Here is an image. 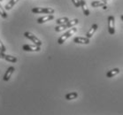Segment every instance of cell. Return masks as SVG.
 Instances as JSON below:
<instances>
[{"label":"cell","mask_w":123,"mask_h":115,"mask_svg":"<svg viewBox=\"0 0 123 115\" xmlns=\"http://www.w3.org/2000/svg\"><path fill=\"white\" fill-rule=\"evenodd\" d=\"M98 28V24H93V25L91 26V28H90V30L87 32L86 37H88V38H91V37L94 36V33H95L96 31H97Z\"/></svg>","instance_id":"cell-9"},{"label":"cell","mask_w":123,"mask_h":115,"mask_svg":"<svg viewBox=\"0 0 123 115\" xmlns=\"http://www.w3.org/2000/svg\"><path fill=\"white\" fill-rule=\"evenodd\" d=\"M81 7L82 9V12L85 16H89L90 15V11L87 7V4L85 2V0H81Z\"/></svg>","instance_id":"cell-11"},{"label":"cell","mask_w":123,"mask_h":115,"mask_svg":"<svg viewBox=\"0 0 123 115\" xmlns=\"http://www.w3.org/2000/svg\"><path fill=\"white\" fill-rule=\"evenodd\" d=\"M76 32H77V28H74V27L71 28L67 32H66L64 35H62L58 39V43H59V44H63V43L66 42V40H67L69 37L72 36L74 34H75Z\"/></svg>","instance_id":"cell-1"},{"label":"cell","mask_w":123,"mask_h":115,"mask_svg":"<svg viewBox=\"0 0 123 115\" xmlns=\"http://www.w3.org/2000/svg\"><path fill=\"white\" fill-rule=\"evenodd\" d=\"M101 1H103V2H105V3H107V0H101Z\"/></svg>","instance_id":"cell-25"},{"label":"cell","mask_w":123,"mask_h":115,"mask_svg":"<svg viewBox=\"0 0 123 115\" xmlns=\"http://www.w3.org/2000/svg\"><path fill=\"white\" fill-rule=\"evenodd\" d=\"M106 8H107V6H103V9H105V10Z\"/></svg>","instance_id":"cell-22"},{"label":"cell","mask_w":123,"mask_h":115,"mask_svg":"<svg viewBox=\"0 0 123 115\" xmlns=\"http://www.w3.org/2000/svg\"><path fill=\"white\" fill-rule=\"evenodd\" d=\"M0 59H2V52L0 51Z\"/></svg>","instance_id":"cell-23"},{"label":"cell","mask_w":123,"mask_h":115,"mask_svg":"<svg viewBox=\"0 0 123 115\" xmlns=\"http://www.w3.org/2000/svg\"><path fill=\"white\" fill-rule=\"evenodd\" d=\"M119 73H120V69H119V68H114V69H112L111 71H108V72H107L106 77L107 78H112L113 76L117 75Z\"/></svg>","instance_id":"cell-12"},{"label":"cell","mask_w":123,"mask_h":115,"mask_svg":"<svg viewBox=\"0 0 123 115\" xmlns=\"http://www.w3.org/2000/svg\"><path fill=\"white\" fill-rule=\"evenodd\" d=\"M22 50L25 51H40L41 48L37 45H30V44H24L22 46Z\"/></svg>","instance_id":"cell-5"},{"label":"cell","mask_w":123,"mask_h":115,"mask_svg":"<svg viewBox=\"0 0 123 115\" xmlns=\"http://www.w3.org/2000/svg\"><path fill=\"white\" fill-rule=\"evenodd\" d=\"M104 6H106V3L101 1V0H96V1L91 3V6L92 7H103Z\"/></svg>","instance_id":"cell-15"},{"label":"cell","mask_w":123,"mask_h":115,"mask_svg":"<svg viewBox=\"0 0 123 115\" xmlns=\"http://www.w3.org/2000/svg\"><path fill=\"white\" fill-rule=\"evenodd\" d=\"M1 1H3V0H0V2H1Z\"/></svg>","instance_id":"cell-26"},{"label":"cell","mask_w":123,"mask_h":115,"mask_svg":"<svg viewBox=\"0 0 123 115\" xmlns=\"http://www.w3.org/2000/svg\"><path fill=\"white\" fill-rule=\"evenodd\" d=\"M120 19H121V20L123 21V15H121V16H120Z\"/></svg>","instance_id":"cell-24"},{"label":"cell","mask_w":123,"mask_h":115,"mask_svg":"<svg viewBox=\"0 0 123 115\" xmlns=\"http://www.w3.org/2000/svg\"><path fill=\"white\" fill-rule=\"evenodd\" d=\"M6 46L4 45V43L2 42V41L0 40V51H1V52H6Z\"/></svg>","instance_id":"cell-21"},{"label":"cell","mask_w":123,"mask_h":115,"mask_svg":"<svg viewBox=\"0 0 123 115\" xmlns=\"http://www.w3.org/2000/svg\"><path fill=\"white\" fill-rule=\"evenodd\" d=\"M53 19H54V16L52 14H48V15H45V16H43V17L37 19V23L38 24H43V23L46 22V21L52 20Z\"/></svg>","instance_id":"cell-7"},{"label":"cell","mask_w":123,"mask_h":115,"mask_svg":"<svg viewBox=\"0 0 123 115\" xmlns=\"http://www.w3.org/2000/svg\"><path fill=\"white\" fill-rule=\"evenodd\" d=\"M66 28H67L66 24H64V25H57V27L55 28V31L56 32H61V31L65 30Z\"/></svg>","instance_id":"cell-19"},{"label":"cell","mask_w":123,"mask_h":115,"mask_svg":"<svg viewBox=\"0 0 123 115\" xmlns=\"http://www.w3.org/2000/svg\"><path fill=\"white\" fill-rule=\"evenodd\" d=\"M74 6H75L76 8H79L81 7V0H72Z\"/></svg>","instance_id":"cell-20"},{"label":"cell","mask_w":123,"mask_h":115,"mask_svg":"<svg viewBox=\"0 0 123 115\" xmlns=\"http://www.w3.org/2000/svg\"><path fill=\"white\" fill-rule=\"evenodd\" d=\"M108 32L111 36L115 34V19L112 15H110L108 19Z\"/></svg>","instance_id":"cell-4"},{"label":"cell","mask_w":123,"mask_h":115,"mask_svg":"<svg viewBox=\"0 0 123 115\" xmlns=\"http://www.w3.org/2000/svg\"><path fill=\"white\" fill-rule=\"evenodd\" d=\"M18 1L19 0H10L9 1V3H7L5 6V9H6V11H8V10H11L12 7H13L17 3H18Z\"/></svg>","instance_id":"cell-13"},{"label":"cell","mask_w":123,"mask_h":115,"mask_svg":"<svg viewBox=\"0 0 123 115\" xmlns=\"http://www.w3.org/2000/svg\"><path fill=\"white\" fill-rule=\"evenodd\" d=\"M2 59H6V61L11 62V63H16L17 60H18L16 57L11 56V55H6V54H5V52H2Z\"/></svg>","instance_id":"cell-10"},{"label":"cell","mask_w":123,"mask_h":115,"mask_svg":"<svg viewBox=\"0 0 123 115\" xmlns=\"http://www.w3.org/2000/svg\"><path fill=\"white\" fill-rule=\"evenodd\" d=\"M32 12L36 14L45 13V14H53L55 12V10L50 7H34L32 8Z\"/></svg>","instance_id":"cell-2"},{"label":"cell","mask_w":123,"mask_h":115,"mask_svg":"<svg viewBox=\"0 0 123 115\" xmlns=\"http://www.w3.org/2000/svg\"><path fill=\"white\" fill-rule=\"evenodd\" d=\"M78 23H79L78 19H74V20H71L67 23H66V27H67V28H73V27H74L75 25H77Z\"/></svg>","instance_id":"cell-14"},{"label":"cell","mask_w":123,"mask_h":115,"mask_svg":"<svg viewBox=\"0 0 123 115\" xmlns=\"http://www.w3.org/2000/svg\"><path fill=\"white\" fill-rule=\"evenodd\" d=\"M74 42L79 43V44H89L90 43V38H88V37L77 36L74 38Z\"/></svg>","instance_id":"cell-6"},{"label":"cell","mask_w":123,"mask_h":115,"mask_svg":"<svg viewBox=\"0 0 123 115\" xmlns=\"http://www.w3.org/2000/svg\"><path fill=\"white\" fill-rule=\"evenodd\" d=\"M15 71V68L13 67H8V69H7V71L6 72V73H5V75H4V81H8L9 80H10V78H11L12 74L13 73V72Z\"/></svg>","instance_id":"cell-8"},{"label":"cell","mask_w":123,"mask_h":115,"mask_svg":"<svg viewBox=\"0 0 123 115\" xmlns=\"http://www.w3.org/2000/svg\"><path fill=\"white\" fill-rule=\"evenodd\" d=\"M66 99L67 100H73V99H75V98L78 97V93L77 92H71V93H68L66 95Z\"/></svg>","instance_id":"cell-16"},{"label":"cell","mask_w":123,"mask_h":115,"mask_svg":"<svg viewBox=\"0 0 123 115\" xmlns=\"http://www.w3.org/2000/svg\"><path fill=\"white\" fill-rule=\"evenodd\" d=\"M69 20H70L67 17H63V18H59V19H58V20H56V23H57V25H64V24L68 22Z\"/></svg>","instance_id":"cell-17"},{"label":"cell","mask_w":123,"mask_h":115,"mask_svg":"<svg viewBox=\"0 0 123 115\" xmlns=\"http://www.w3.org/2000/svg\"><path fill=\"white\" fill-rule=\"evenodd\" d=\"M24 36H25L26 38L29 39L30 41H32V42L36 45H37V46H41V45H42V43H43L42 41H41L39 38H37L34 34L30 33V32H25V33H24Z\"/></svg>","instance_id":"cell-3"},{"label":"cell","mask_w":123,"mask_h":115,"mask_svg":"<svg viewBox=\"0 0 123 115\" xmlns=\"http://www.w3.org/2000/svg\"><path fill=\"white\" fill-rule=\"evenodd\" d=\"M0 15L2 16V18H4V19H7V13H6V9L3 8V6H1V4H0Z\"/></svg>","instance_id":"cell-18"}]
</instances>
